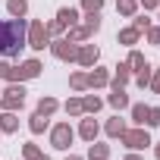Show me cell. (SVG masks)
<instances>
[{
    "instance_id": "43",
    "label": "cell",
    "mask_w": 160,
    "mask_h": 160,
    "mask_svg": "<svg viewBox=\"0 0 160 160\" xmlns=\"http://www.w3.org/2000/svg\"><path fill=\"white\" fill-rule=\"evenodd\" d=\"M157 16H160V7H157Z\"/></svg>"
},
{
    "instance_id": "26",
    "label": "cell",
    "mask_w": 160,
    "mask_h": 160,
    "mask_svg": "<svg viewBox=\"0 0 160 160\" xmlns=\"http://www.w3.org/2000/svg\"><path fill=\"white\" fill-rule=\"evenodd\" d=\"M82 25H85L88 35H98L101 32V13H85V22Z\"/></svg>"
},
{
    "instance_id": "34",
    "label": "cell",
    "mask_w": 160,
    "mask_h": 160,
    "mask_svg": "<svg viewBox=\"0 0 160 160\" xmlns=\"http://www.w3.org/2000/svg\"><path fill=\"white\" fill-rule=\"evenodd\" d=\"M148 88H151L154 94H160V69H154V72H151V85H148Z\"/></svg>"
},
{
    "instance_id": "27",
    "label": "cell",
    "mask_w": 160,
    "mask_h": 160,
    "mask_svg": "<svg viewBox=\"0 0 160 160\" xmlns=\"http://www.w3.org/2000/svg\"><path fill=\"white\" fill-rule=\"evenodd\" d=\"M82 107H85V113H91V116H94V113L104 107V101H101L98 94H85V98H82Z\"/></svg>"
},
{
    "instance_id": "13",
    "label": "cell",
    "mask_w": 160,
    "mask_h": 160,
    "mask_svg": "<svg viewBox=\"0 0 160 160\" xmlns=\"http://www.w3.org/2000/svg\"><path fill=\"white\" fill-rule=\"evenodd\" d=\"M16 129H19V116H16L13 110H0V132L13 135Z\"/></svg>"
},
{
    "instance_id": "14",
    "label": "cell",
    "mask_w": 160,
    "mask_h": 160,
    "mask_svg": "<svg viewBox=\"0 0 160 160\" xmlns=\"http://www.w3.org/2000/svg\"><path fill=\"white\" fill-rule=\"evenodd\" d=\"M116 41H119V44H126V47H132V44H138V41H141V32H138L135 25H129V28H119Z\"/></svg>"
},
{
    "instance_id": "5",
    "label": "cell",
    "mask_w": 160,
    "mask_h": 160,
    "mask_svg": "<svg viewBox=\"0 0 160 160\" xmlns=\"http://www.w3.org/2000/svg\"><path fill=\"white\" fill-rule=\"evenodd\" d=\"M119 141H122L129 151H144L148 144H154V141H151V132H148L144 126H132V129H126V132L119 135Z\"/></svg>"
},
{
    "instance_id": "30",
    "label": "cell",
    "mask_w": 160,
    "mask_h": 160,
    "mask_svg": "<svg viewBox=\"0 0 160 160\" xmlns=\"http://www.w3.org/2000/svg\"><path fill=\"white\" fill-rule=\"evenodd\" d=\"M160 126V107H151L148 110V122H144V129H157Z\"/></svg>"
},
{
    "instance_id": "21",
    "label": "cell",
    "mask_w": 160,
    "mask_h": 160,
    "mask_svg": "<svg viewBox=\"0 0 160 160\" xmlns=\"http://www.w3.org/2000/svg\"><path fill=\"white\" fill-rule=\"evenodd\" d=\"M129 110H132V122L135 126H144L148 122V110H151L148 104H129Z\"/></svg>"
},
{
    "instance_id": "24",
    "label": "cell",
    "mask_w": 160,
    "mask_h": 160,
    "mask_svg": "<svg viewBox=\"0 0 160 160\" xmlns=\"http://www.w3.org/2000/svg\"><path fill=\"white\" fill-rule=\"evenodd\" d=\"M116 13L126 16V19L135 16V13H138V0H116Z\"/></svg>"
},
{
    "instance_id": "7",
    "label": "cell",
    "mask_w": 160,
    "mask_h": 160,
    "mask_svg": "<svg viewBox=\"0 0 160 160\" xmlns=\"http://www.w3.org/2000/svg\"><path fill=\"white\" fill-rule=\"evenodd\" d=\"M75 50H78V44H72L69 38H50V53H53L57 60L75 63Z\"/></svg>"
},
{
    "instance_id": "9",
    "label": "cell",
    "mask_w": 160,
    "mask_h": 160,
    "mask_svg": "<svg viewBox=\"0 0 160 160\" xmlns=\"http://www.w3.org/2000/svg\"><path fill=\"white\" fill-rule=\"evenodd\" d=\"M129 82H132V66L129 63H116L113 75H110V88H126Z\"/></svg>"
},
{
    "instance_id": "2",
    "label": "cell",
    "mask_w": 160,
    "mask_h": 160,
    "mask_svg": "<svg viewBox=\"0 0 160 160\" xmlns=\"http://www.w3.org/2000/svg\"><path fill=\"white\" fill-rule=\"evenodd\" d=\"M41 60H22L19 66H10V72H7V82H28V78H38L41 75Z\"/></svg>"
},
{
    "instance_id": "41",
    "label": "cell",
    "mask_w": 160,
    "mask_h": 160,
    "mask_svg": "<svg viewBox=\"0 0 160 160\" xmlns=\"http://www.w3.org/2000/svg\"><path fill=\"white\" fill-rule=\"evenodd\" d=\"M154 157H157V160H160V141H157V144H154Z\"/></svg>"
},
{
    "instance_id": "25",
    "label": "cell",
    "mask_w": 160,
    "mask_h": 160,
    "mask_svg": "<svg viewBox=\"0 0 160 160\" xmlns=\"http://www.w3.org/2000/svg\"><path fill=\"white\" fill-rule=\"evenodd\" d=\"M66 32H69V35H66V38H69V41H72V44H85V41H88V38H91V35H88V32H85V25H72V28H66Z\"/></svg>"
},
{
    "instance_id": "20",
    "label": "cell",
    "mask_w": 160,
    "mask_h": 160,
    "mask_svg": "<svg viewBox=\"0 0 160 160\" xmlns=\"http://www.w3.org/2000/svg\"><path fill=\"white\" fill-rule=\"evenodd\" d=\"M69 88H72L75 94H82V91L88 88V72H72V75H69Z\"/></svg>"
},
{
    "instance_id": "18",
    "label": "cell",
    "mask_w": 160,
    "mask_h": 160,
    "mask_svg": "<svg viewBox=\"0 0 160 160\" xmlns=\"http://www.w3.org/2000/svg\"><path fill=\"white\" fill-rule=\"evenodd\" d=\"M129 126H126V119H119V116H113V119H107V126H104V132L110 135V138H119L122 132H126Z\"/></svg>"
},
{
    "instance_id": "11",
    "label": "cell",
    "mask_w": 160,
    "mask_h": 160,
    "mask_svg": "<svg viewBox=\"0 0 160 160\" xmlns=\"http://www.w3.org/2000/svg\"><path fill=\"white\" fill-rule=\"evenodd\" d=\"M98 132H101V126H98V119H91V116L78 122V135H82L88 144H91V141H98Z\"/></svg>"
},
{
    "instance_id": "17",
    "label": "cell",
    "mask_w": 160,
    "mask_h": 160,
    "mask_svg": "<svg viewBox=\"0 0 160 160\" xmlns=\"http://www.w3.org/2000/svg\"><path fill=\"white\" fill-rule=\"evenodd\" d=\"M126 63L132 66V75H135V72H144V69H151V63H148V60H144V53H138V50H132Z\"/></svg>"
},
{
    "instance_id": "36",
    "label": "cell",
    "mask_w": 160,
    "mask_h": 160,
    "mask_svg": "<svg viewBox=\"0 0 160 160\" xmlns=\"http://www.w3.org/2000/svg\"><path fill=\"white\" fill-rule=\"evenodd\" d=\"M44 25H47V32H50V38H53V35H60V32H66V28H63V25H60L57 19H53V22H44Z\"/></svg>"
},
{
    "instance_id": "38",
    "label": "cell",
    "mask_w": 160,
    "mask_h": 160,
    "mask_svg": "<svg viewBox=\"0 0 160 160\" xmlns=\"http://www.w3.org/2000/svg\"><path fill=\"white\" fill-rule=\"evenodd\" d=\"M7 72H10V63L0 60V78H3V82H7Z\"/></svg>"
},
{
    "instance_id": "29",
    "label": "cell",
    "mask_w": 160,
    "mask_h": 160,
    "mask_svg": "<svg viewBox=\"0 0 160 160\" xmlns=\"http://www.w3.org/2000/svg\"><path fill=\"white\" fill-rule=\"evenodd\" d=\"M44 151H38V144H22V160H38Z\"/></svg>"
},
{
    "instance_id": "4",
    "label": "cell",
    "mask_w": 160,
    "mask_h": 160,
    "mask_svg": "<svg viewBox=\"0 0 160 160\" xmlns=\"http://www.w3.org/2000/svg\"><path fill=\"white\" fill-rule=\"evenodd\" d=\"M25 44H28L32 50H44V47H50V32H47V25H44L41 19H32V22H28Z\"/></svg>"
},
{
    "instance_id": "16",
    "label": "cell",
    "mask_w": 160,
    "mask_h": 160,
    "mask_svg": "<svg viewBox=\"0 0 160 160\" xmlns=\"http://www.w3.org/2000/svg\"><path fill=\"white\" fill-rule=\"evenodd\" d=\"M107 104H110L113 110H126V107H129V94H126V88H113V94L107 98Z\"/></svg>"
},
{
    "instance_id": "42",
    "label": "cell",
    "mask_w": 160,
    "mask_h": 160,
    "mask_svg": "<svg viewBox=\"0 0 160 160\" xmlns=\"http://www.w3.org/2000/svg\"><path fill=\"white\" fill-rule=\"evenodd\" d=\"M38 160H50V157H47V154H41V157H38Z\"/></svg>"
},
{
    "instance_id": "40",
    "label": "cell",
    "mask_w": 160,
    "mask_h": 160,
    "mask_svg": "<svg viewBox=\"0 0 160 160\" xmlns=\"http://www.w3.org/2000/svg\"><path fill=\"white\" fill-rule=\"evenodd\" d=\"M66 160H85V157H78V154H66Z\"/></svg>"
},
{
    "instance_id": "23",
    "label": "cell",
    "mask_w": 160,
    "mask_h": 160,
    "mask_svg": "<svg viewBox=\"0 0 160 160\" xmlns=\"http://www.w3.org/2000/svg\"><path fill=\"white\" fill-rule=\"evenodd\" d=\"M107 157H110V144L91 141V148H88V160H107Z\"/></svg>"
},
{
    "instance_id": "37",
    "label": "cell",
    "mask_w": 160,
    "mask_h": 160,
    "mask_svg": "<svg viewBox=\"0 0 160 160\" xmlns=\"http://www.w3.org/2000/svg\"><path fill=\"white\" fill-rule=\"evenodd\" d=\"M141 7H144V10H157V7H160V0H141Z\"/></svg>"
},
{
    "instance_id": "8",
    "label": "cell",
    "mask_w": 160,
    "mask_h": 160,
    "mask_svg": "<svg viewBox=\"0 0 160 160\" xmlns=\"http://www.w3.org/2000/svg\"><path fill=\"white\" fill-rule=\"evenodd\" d=\"M98 60H101L98 44H78V50H75V63H78V66L91 69V66H98Z\"/></svg>"
},
{
    "instance_id": "12",
    "label": "cell",
    "mask_w": 160,
    "mask_h": 160,
    "mask_svg": "<svg viewBox=\"0 0 160 160\" xmlns=\"http://www.w3.org/2000/svg\"><path fill=\"white\" fill-rule=\"evenodd\" d=\"M57 22H60L63 28H72V25H78V10H75V7H60V13H57Z\"/></svg>"
},
{
    "instance_id": "10",
    "label": "cell",
    "mask_w": 160,
    "mask_h": 160,
    "mask_svg": "<svg viewBox=\"0 0 160 160\" xmlns=\"http://www.w3.org/2000/svg\"><path fill=\"white\" fill-rule=\"evenodd\" d=\"M107 85H110V69L94 66V69L88 72V88H107Z\"/></svg>"
},
{
    "instance_id": "32",
    "label": "cell",
    "mask_w": 160,
    "mask_h": 160,
    "mask_svg": "<svg viewBox=\"0 0 160 160\" xmlns=\"http://www.w3.org/2000/svg\"><path fill=\"white\" fill-rule=\"evenodd\" d=\"M82 10L85 13H101L104 10V0H82Z\"/></svg>"
},
{
    "instance_id": "1",
    "label": "cell",
    "mask_w": 160,
    "mask_h": 160,
    "mask_svg": "<svg viewBox=\"0 0 160 160\" xmlns=\"http://www.w3.org/2000/svg\"><path fill=\"white\" fill-rule=\"evenodd\" d=\"M25 19H0V57H19V50L25 47Z\"/></svg>"
},
{
    "instance_id": "39",
    "label": "cell",
    "mask_w": 160,
    "mask_h": 160,
    "mask_svg": "<svg viewBox=\"0 0 160 160\" xmlns=\"http://www.w3.org/2000/svg\"><path fill=\"white\" fill-rule=\"evenodd\" d=\"M122 160H144V157H141V154H138V151H129V154H126V157H122Z\"/></svg>"
},
{
    "instance_id": "31",
    "label": "cell",
    "mask_w": 160,
    "mask_h": 160,
    "mask_svg": "<svg viewBox=\"0 0 160 160\" xmlns=\"http://www.w3.org/2000/svg\"><path fill=\"white\" fill-rule=\"evenodd\" d=\"M144 38H148V44H160V25H148Z\"/></svg>"
},
{
    "instance_id": "33",
    "label": "cell",
    "mask_w": 160,
    "mask_h": 160,
    "mask_svg": "<svg viewBox=\"0 0 160 160\" xmlns=\"http://www.w3.org/2000/svg\"><path fill=\"white\" fill-rule=\"evenodd\" d=\"M151 72H154V69H144V72H135V85H138V88H148V85H151Z\"/></svg>"
},
{
    "instance_id": "22",
    "label": "cell",
    "mask_w": 160,
    "mask_h": 160,
    "mask_svg": "<svg viewBox=\"0 0 160 160\" xmlns=\"http://www.w3.org/2000/svg\"><path fill=\"white\" fill-rule=\"evenodd\" d=\"M47 126H50V116H41V113H32V116H28V129H32L35 135H41Z\"/></svg>"
},
{
    "instance_id": "15",
    "label": "cell",
    "mask_w": 160,
    "mask_h": 160,
    "mask_svg": "<svg viewBox=\"0 0 160 160\" xmlns=\"http://www.w3.org/2000/svg\"><path fill=\"white\" fill-rule=\"evenodd\" d=\"M57 110H60V101L50 98V94H44V98L38 101V110H35V113H41V116H53Z\"/></svg>"
},
{
    "instance_id": "3",
    "label": "cell",
    "mask_w": 160,
    "mask_h": 160,
    "mask_svg": "<svg viewBox=\"0 0 160 160\" xmlns=\"http://www.w3.org/2000/svg\"><path fill=\"white\" fill-rule=\"evenodd\" d=\"M22 107H25V88H22V82H10L7 91L0 94V110H13V113H19Z\"/></svg>"
},
{
    "instance_id": "6",
    "label": "cell",
    "mask_w": 160,
    "mask_h": 160,
    "mask_svg": "<svg viewBox=\"0 0 160 160\" xmlns=\"http://www.w3.org/2000/svg\"><path fill=\"white\" fill-rule=\"evenodd\" d=\"M72 138H75V132H72L69 122H57L50 129V148H57V151H69L72 148Z\"/></svg>"
},
{
    "instance_id": "19",
    "label": "cell",
    "mask_w": 160,
    "mask_h": 160,
    "mask_svg": "<svg viewBox=\"0 0 160 160\" xmlns=\"http://www.w3.org/2000/svg\"><path fill=\"white\" fill-rule=\"evenodd\" d=\"M7 10H10L13 19H25V13H28V0H7Z\"/></svg>"
},
{
    "instance_id": "28",
    "label": "cell",
    "mask_w": 160,
    "mask_h": 160,
    "mask_svg": "<svg viewBox=\"0 0 160 160\" xmlns=\"http://www.w3.org/2000/svg\"><path fill=\"white\" fill-rule=\"evenodd\" d=\"M66 113H69V116H82V113H85L82 98H69V101H66Z\"/></svg>"
},
{
    "instance_id": "35",
    "label": "cell",
    "mask_w": 160,
    "mask_h": 160,
    "mask_svg": "<svg viewBox=\"0 0 160 160\" xmlns=\"http://www.w3.org/2000/svg\"><path fill=\"white\" fill-rule=\"evenodd\" d=\"M132 25H135L138 32H144V28L151 25V19H148V16H135V22H132Z\"/></svg>"
}]
</instances>
